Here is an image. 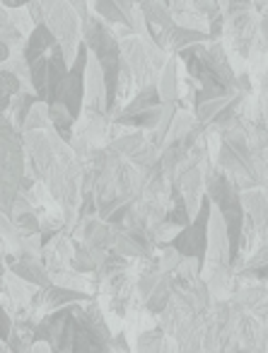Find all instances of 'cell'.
Returning <instances> with one entry per match:
<instances>
[{
    "label": "cell",
    "mask_w": 268,
    "mask_h": 353,
    "mask_svg": "<svg viewBox=\"0 0 268 353\" xmlns=\"http://www.w3.org/2000/svg\"><path fill=\"white\" fill-rule=\"evenodd\" d=\"M25 167L27 155L22 131L8 114H0V211L8 216L12 211V201L20 194Z\"/></svg>",
    "instance_id": "6da1fadb"
},
{
    "label": "cell",
    "mask_w": 268,
    "mask_h": 353,
    "mask_svg": "<svg viewBox=\"0 0 268 353\" xmlns=\"http://www.w3.org/2000/svg\"><path fill=\"white\" fill-rule=\"evenodd\" d=\"M213 201L208 196L200 199V206L196 211V216L191 218V223L186 228H181L174 237H172L169 247H174L184 259H198L200 264H205V250H208V228H210V216H213Z\"/></svg>",
    "instance_id": "7a4b0ae2"
},
{
    "label": "cell",
    "mask_w": 268,
    "mask_h": 353,
    "mask_svg": "<svg viewBox=\"0 0 268 353\" xmlns=\"http://www.w3.org/2000/svg\"><path fill=\"white\" fill-rule=\"evenodd\" d=\"M87 61H90V51L85 46V41H80L78 56L70 63L68 78H65L63 85V94H61V104H65V109H68L75 121L83 117V109H85V70H87Z\"/></svg>",
    "instance_id": "3957f363"
},
{
    "label": "cell",
    "mask_w": 268,
    "mask_h": 353,
    "mask_svg": "<svg viewBox=\"0 0 268 353\" xmlns=\"http://www.w3.org/2000/svg\"><path fill=\"white\" fill-rule=\"evenodd\" d=\"M3 261H6L10 274H15L17 279L34 285V288H49V285H54L51 271L46 269L44 261L37 259V256H17L15 252H8Z\"/></svg>",
    "instance_id": "277c9868"
},
{
    "label": "cell",
    "mask_w": 268,
    "mask_h": 353,
    "mask_svg": "<svg viewBox=\"0 0 268 353\" xmlns=\"http://www.w3.org/2000/svg\"><path fill=\"white\" fill-rule=\"evenodd\" d=\"M59 44L54 37V32L49 30V27L41 22V25H37L34 30L30 32V37L25 39V46H22V56L27 59V63H32V61L41 59V56L49 54L54 46Z\"/></svg>",
    "instance_id": "5b68a950"
},
{
    "label": "cell",
    "mask_w": 268,
    "mask_h": 353,
    "mask_svg": "<svg viewBox=\"0 0 268 353\" xmlns=\"http://www.w3.org/2000/svg\"><path fill=\"white\" fill-rule=\"evenodd\" d=\"M107 254H109L107 250H97V247L80 245V247H75V252H73L70 269L78 271V274H92V271H99V266L104 264Z\"/></svg>",
    "instance_id": "8992f818"
},
{
    "label": "cell",
    "mask_w": 268,
    "mask_h": 353,
    "mask_svg": "<svg viewBox=\"0 0 268 353\" xmlns=\"http://www.w3.org/2000/svg\"><path fill=\"white\" fill-rule=\"evenodd\" d=\"M94 15L112 27H128V30H133V15L123 10L116 0H94Z\"/></svg>",
    "instance_id": "52a82bcc"
},
{
    "label": "cell",
    "mask_w": 268,
    "mask_h": 353,
    "mask_svg": "<svg viewBox=\"0 0 268 353\" xmlns=\"http://www.w3.org/2000/svg\"><path fill=\"white\" fill-rule=\"evenodd\" d=\"M167 49H172L174 54L179 51L189 49L194 44H203V41H210V34L208 32H200V30H189V27H181V25H174L169 30V37H167Z\"/></svg>",
    "instance_id": "ba28073f"
},
{
    "label": "cell",
    "mask_w": 268,
    "mask_h": 353,
    "mask_svg": "<svg viewBox=\"0 0 268 353\" xmlns=\"http://www.w3.org/2000/svg\"><path fill=\"white\" fill-rule=\"evenodd\" d=\"M162 97H160V90H157V85H145V88H141L136 94H133L131 99H128L126 104H123V109L118 114H136V112H147V109H157L162 107Z\"/></svg>",
    "instance_id": "9c48e42d"
},
{
    "label": "cell",
    "mask_w": 268,
    "mask_h": 353,
    "mask_svg": "<svg viewBox=\"0 0 268 353\" xmlns=\"http://www.w3.org/2000/svg\"><path fill=\"white\" fill-rule=\"evenodd\" d=\"M49 121H51V128L63 138L65 143H73L75 138V119L70 117V112L65 109V104L56 102V104H49Z\"/></svg>",
    "instance_id": "30bf717a"
},
{
    "label": "cell",
    "mask_w": 268,
    "mask_h": 353,
    "mask_svg": "<svg viewBox=\"0 0 268 353\" xmlns=\"http://www.w3.org/2000/svg\"><path fill=\"white\" fill-rule=\"evenodd\" d=\"M157 90H160V97L165 104H176L179 99V80H176V61L167 59L165 68H162L160 78H157Z\"/></svg>",
    "instance_id": "8fae6325"
},
{
    "label": "cell",
    "mask_w": 268,
    "mask_h": 353,
    "mask_svg": "<svg viewBox=\"0 0 268 353\" xmlns=\"http://www.w3.org/2000/svg\"><path fill=\"white\" fill-rule=\"evenodd\" d=\"M37 102H39V97L34 94V90H22L20 94H15V97H12L8 117H10V121L15 123L20 131H22V126H25L27 117H30V112L34 109Z\"/></svg>",
    "instance_id": "7c38bea8"
},
{
    "label": "cell",
    "mask_w": 268,
    "mask_h": 353,
    "mask_svg": "<svg viewBox=\"0 0 268 353\" xmlns=\"http://www.w3.org/2000/svg\"><path fill=\"white\" fill-rule=\"evenodd\" d=\"M145 307H147V312L150 314H162L167 307H169V303H172V279L169 276H162V281L155 285V290H152L150 295H147L145 300Z\"/></svg>",
    "instance_id": "4fadbf2b"
},
{
    "label": "cell",
    "mask_w": 268,
    "mask_h": 353,
    "mask_svg": "<svg viewBox=\"0 0 268 353\" xmlns=\"http://www.w3.org/2000/svg\"><path fill=\"white\" fill-rule=\"evenodd\" d=\"M145 143L147 141H145V136H143V131H133V133H126V136H118L116 141L112 143V150L123 157H131L133 152L141 150Z\"/></svg>",
    "instance_id": "5bb4252c"
},
{
    "label": "cell",
    "mask_w": 268,
    "mask_h": 353,
    "mask_svg": "<svg viewBox=\"0 0 268 353\" xmlns=\"http://www.w3.org/2000/svg\"><path fill=\"white\" fill-rule=\"evenodd\" d=\"M46 128H51V121H49V104L37 102L34 109L30 112V117H27L25 126H22V133L46 131Z\"/></svg>",
    "instance_id": "9a60e30c"
},
{
    "label": "cell",
    "mask_w": 268,
    "mask_h": 353,
    "mask_svg": "<svg viewBox=\"0 0 268 353\" xmlns=\"http://www.w3.org/2000/svg\"><path fill=\"white\" fill-rule=\"evenodd\" d=\"M12 327H15V319L10 317V312L6 310V305L0 303V339H3V341L10 339Z\"/></svg>",
    "instance_id": "2e32d148"
},
{
    "label": "cell",
    "mask_w": 268,
    "mask_h": 353,
    "mask_svg": "<svg viewBox=\"0 0 268 353\" xmlns=\"http://www.w3.org/2000/svg\"><path fill=\"white\" fill-rule=\"evenodd\" d=\"M68 3H70V6H73L75 8V12H78V15H80V20H87V17H90V8H87V0H68Z\"/></svg>",
    "instance_id": "e0dca14e"
},
{
    "label": "cell",
    "mask_w": 268,
    "mask_h": 353,
    "mask_svg": "<svg viewBox=\"0 0 268 353\" xmlns=\"http://www.w3.org/2000/svg\"><path fill=\"white\" fill-rule=\"evenodd\" d=\"M32 0H0V6L8 8V10H15V8H25L30 6Z\"/></svg>",
    "instance_id": "ac0fdd59"
},
{
    "label": "cell",
    "mask_w": 268,
    "mask_h": 353,
    "mask_svg": "<svg viewBox=\"0 0 268 353\" xmlns=\"http://www.w3.org/2000/svg\"><path fill=\"white\" fill-rule=\"evenodd\" d=\"M27 353H51V346L46 341H34Z\"/></svg>",
    "instance_id": "d6986e66"
},
{
    "label": "cell",
    "mask_w": 268,
    "mask_h": 353,
    "mask_svg": "<svg viewBox=\"0 0 268 353\" xmlns=\"http://www.w3.org/2000/svg\"><path fill=\"white\" fill-rule=\"evenodd\" d=\"M10 54H12V49L6 44V41H0V65L6 63L8 59H10Z\"/></svg>",
    "instance_id": "ffe728a7"
},
{
    "label": "cell",
    "mask_w": 268,
    "mask_h": 353,
    "mask_svg": "<svg viewBox=\"0 0 268 353\" xmlns=\"http://www.w3.org/2000/svg\"><path fill=\"white\" fill-rule=\"evenodd\" d=\"M6 274H8V266H6V261L0 259V281L6 279Z\"/></svg>",
    "instance_id": "44dd1931"
},
{
    "label": "cell",
    "mask_w": 268,
    "mask_h": 353,
    "mask_svg": "<svg viewBox=\"0 0 268 353\" xmlns=\"http://www.w3.org/2000/svg\"><path fill=\"white\" fill-rule=\"evenodd\" d=\"M227 353H249V351H244V348H234V351H227Z\"/></svg>",
    "instance_id": "7402d4cb"
}]
</instances>
